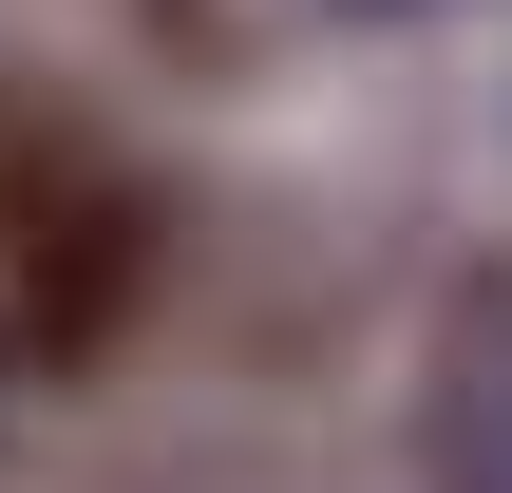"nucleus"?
<instances>
[{"label": "nucleus", "mask_w": 512, "mask_h": 493, "mask_svg": "<svg viewBox=\"0 0 512 493\" xmlns=\"http://www.w3.org/2000/svg\"><path fill=\"white\" fill-rule=\"evenodd\" d=\"M437 493H512V285H475L437 342Z\"/></svg>", "instance_id": "f257e3e1"}, {"label": "nucleus", "mask_w": 512, "mask_h": 493, "mask_svg": "<svg viewBox=\"0 0 512 493\" xmlns=\"http://www.w3.org/2000/svg\"><path fill=\"white\" fill-rule=\"evenodd\" d=\"M342 19H418V0H342Z\"/></svg>", "instance_id": "f03ea898"}]
</instances>
